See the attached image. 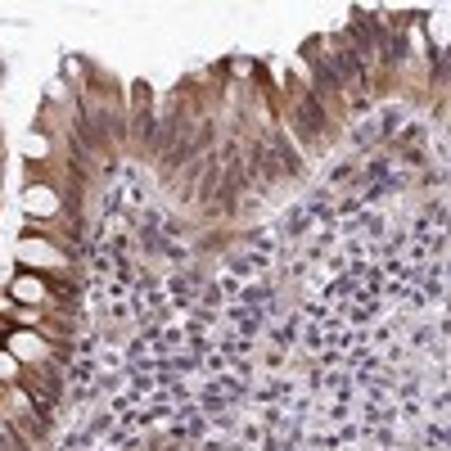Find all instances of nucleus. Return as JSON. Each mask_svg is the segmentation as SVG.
<instances>
[{
    "mask_svg": "<svg viewBox=\"0 0 451 451\" xmlns=\"http://www.w3.org/2000/svg\"><path fill=\"white\" fill-rule=\"evenodd\" d=\"M28 208H32V212H41V217H50L59 203H55V194H50V190H28Z\"/></svg>",
    "mask_w": 451,
    "mask_h": 451,
    "instance_id": "nucleus-1",
    "label": "nucleus"
}]
</instances>
